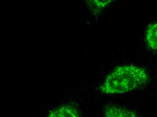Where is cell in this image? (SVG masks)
<instances>
[{
    "instance_id": "277c9868",
    "label": "cell",
    "mask_w": 157,
    "mask_h": 117,
    "mask_svg": "<svg viewBox=\"0 0 157 117\" xmlns=\"http://www.w3.org/2000/svg\"><path fill=\"white\" fill-rule=\"evenodd\" d=\"M90 9L95 14H98L114 0H86Z\"/></svg>"
},
{
    "instance_id": "3957f363",
    "label": "cell",
    "mask_w": 157,
    "mask_h": 117,
    "mask_svg": "<svg viewBox=\"0 0 157 117\" xmlns=\"http://www.w3.org/2000/svg\"><path fill=\"white\" fill-rule=\"evenodd\" d=\"M146 40L150 48L157 51V23L149 26L146 32Z\"/></svg>"
},
{
    "instance_id": "5b68a950",
    "label": "cell",
    "mask_w": 157,
    "mask_h": 117,
    "mask_svg": "<svg viewBox=\"0 0 157 117\" xmlns=\"http://www.w3.org/2000/svg\"><path fill=\"white\" fill-rule=\"evenodd\" d=\"M105 115L107 117L136 116V114L132 111L116 107H109L106 108Z\"/></svg>"
},
{
    "instance_id": "6da1fadb",
    "label": "cell",
    "mask_w": 157,
    "mask_h": 117,
    "mask_svg": "<svg viewBox=\"0 0 157 117\" xmlns=\"http://www.w3.org/2000/svg\"><path fill=\"white\" fill-rule=\"evenodd\" d=\"M149 80L143 68L132 65L120 66L107 77L100 90L105 94L125 93L139 88Z\"/></svg>"
},
{
    "instance_id": "7a4b0ae2",
    "label": "cell",
    "mask_w": 157,
    "mask_h": 117,
    "mask_svg": "<svg viewBox=\"0 0 157 117\" xmlns=\"http://www.w3.org/2000/svg\"><path fill=\"white\" fill-rule=\"evenodd\" d=\"M77 109L69 104L64 105L56 108L50 112L49 117H78Z\"/></svg>"
}]
</instances>
